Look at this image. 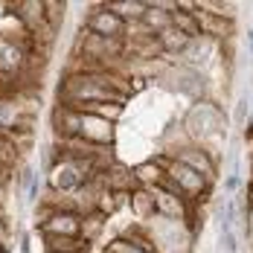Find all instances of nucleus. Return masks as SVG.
Wrapping results in <instances>:
<instances>
[{
	"mask_svg": "<svg viewBox=\"0 0 253 253\" xmlns=\"http://www.w3.org/2000/svg\"><path fill=\"white\" fill-rule=\"evenodd\" d=\"M210 180L212 177L201 175L198 169H192V166H186V163H177V160H166V189H172L175 195H180L183 201L195 204L198 198L207 195V189H210Z\"/></svg>",
	"mask_w": 253,
	"mask_h": 253,
	"instance_id": "1",
	"label": "nucleus"
},
{
	"mask_svg": "<svg viewBox=\"0 0 253 253\" xmlns=\"http://www.w3.org/2000/svg\"><path fill=\"white\" fill-rule=\"evenodd\" d=\"M186 128H189V137H192V146H201L207 149L210 140L221 137V120H218V111L212 102H195V108L189 111L186 117Z\"/></svg>",
	"mask_w": 253,
	"mask_h": 253,
	"instance_id": "2",
	"label": "nucleus"
},
{
	"mask_svg": "<svg viewBox=\"0 0 253 253\" xmlns=\"http://www.w3.org/2000/svg\"><path fill=\"white\" fill-rule=\"evenodd\" d=\"M163 87L166 90H172V93H183V96H189V99L195 102H204V96H207V82H204V76L195 70V67H175V70H169V73H163Z\"/></svg>",
	"mask_w": 253,
	"mask_h": 253,
	"instance_id": "3",
	"label": "nucleus"
},
{
	"mask_svg": "<svg viewBox=\"0 0 253 253\" xmlns=\"http://www.w3.org/2000/svg\"><path fill=\"white\" fill-rule=\"evenodd\" d=\"M126 29H128V24L108 6V3H99V6L90 9V15H87V32H93V35H99V38L126 41Z\"/></svg>",
	"mask_w": 253,
	"mask_h": 253,
	"instance_id": "4",
	"label": "nucleus"
},
{
	"mask_svg": "<svg viewBox=\"0 0 253 253\" xmlns=\"http://www.w3.org/2000/svg\"><path fill=\"white\" fill-rule=\"evenodd\" d=\"M38 230L44 236H70V239H79L82 236V212L67 207V210H50L47 215H41V224Z\"/></svg>",
	"mask_w": 253,
	"mask_h": 253,
	"instance_id": "5",
	"label": "nucleus"
},
{
	"mask_svg": "<svg viewBox=\"0 0 253 253\" xmlns=\"http://www.w3.org/2000/svg\"><path fill=\"white\" fill-rule=\"evenodd\" d=\"M172 160H177V163H186V166L198 169L201 175L212 177V154L207 152V149H201V146H183V149L172 152Z\"/></svg>",
	"mask_w": 253,
	"mask_h": 253,
	"instance_id": "6",
	"label": "nucleus"
},
{
	"mask_svg": "<svg viewBox=\"0 0 253 253\" xmlns=\"http://www.w3.org/2000/svg\"><path fill=\"white\" fill-rule=\"evenodd\" d=\"M131 204H134V215H140L143 221L157 215V198H154V189H134L131 192Z\"/></svg>",
	"mask_w": 253,
	"mask_h": 253,
	"instance_id": "7",
	"label": "nucleus"
},
{
	"mask_svg": "<svg viewBox=\"0 0 253 253\" xmlns=\"http://www.w3.org/2000/svg\"><path fill=\"white\" fill-rule=\"evenodd\" d=\"M189 41L192 38H186L180 29H175V26H169V29H163L160 35H157V44H160V52H186V47H189Z\"/></svg>",
	"mask_w": 253,
	"mask_h": 253,
	"instance_id": "8",
	"label": "nucleus"
},
{
	"mask_svg": "<svg viewBox=\"0 0 253 253\" xmlns=\"http://www.w3.org/2000/svg\"><path fill=\"white\" fill-rule=\"evenodd\" d=\"M218 248L224 253H239V239H236V230L233 227L218 230Z\"/></svg>",
	"mask_w": 253,
	"mask_h": 253,
	"instance_id": "9",
	"label": "nucleus"
},
{
	"mask_svg": "<svg viewBox=\"0 0 253 253\" xmlns=\"http://www.w3.org/2000/svg\"><path fill=\"white\" fill-rule=\"evenodd\" d=\"M21 253H32V251H29V236L21 239Z\"/></svg>",
	"mask_w": 253,
	"mask_h": 253,
	"instance_id": "10",
	"label": "nucleus"
},
{
	"mask_svg": "<svg viewBox=\"0 0 253 253\" xmlns=\"http://www.w3.org/2000/svg\"><path fill=\"white\" fill-rule=\"evenodd\" d=\"M251 111H253V96H251Z\"/></svg>",
	"mask_w": 253,
	"mask_h": 253,
	"instance_id": "11",
	"label": "nucleus"
},
{
	"mask_svg": "<svg viewBox=\"0 0 253 253\" xmlns=\"http://www.w3.org/2000/svg\"><path fill=\"white\" fill-rule=\"evenodd\" d=\"M0 253H6V251H3V245H0Z\"/></svg>",
	"mask_w": 253,
	"mask_h": 253,
	"instance_id": "12",
	"label": "nucleus"
}]
</instances>
